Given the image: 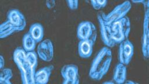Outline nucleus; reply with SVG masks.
<instances>
[{"label": "nucleus", "instance_id": "1", "mask_svg": "<svg viewBox=\"0 0 149 84\" xmlns=\"http://www.w3.org/2000/svg\"><path fill=\"white\" fill-rule=\"evenodd\" d=\"M112 59V51L108 47H102L97 54L91 64L89 76L96 80L101 79L108 72Z\"/></svg>", "mask_w": 149, "mask_h": 84}, {"label": "nucleus", "instance_id": "22", "mask_svg": "<svg viewBox=\"0 0 149 84\" xmlns=\"http://www.w3.org/2000/svg\"><path fill=\"white\" fill-rule=\"evenodd\" d=\"M55 5V1H46V6L49 9H51L54 7Z\"/></svg>", "mask_w": 149, "mask_h": 84}, {"label": "nucleus", "instance_id": "3", "mask_svg": "<svg viewBox=\"0 0 149 84\" xmlns=\"http://www.w3.org/2000/svg\"><path fill=\"white\" fill-rule=\"evenodd\" d=\"M111 37L116 44L127 39L130 30V22L128 17L118 20L110 25Z\"/></svg>", "mask_w": 149, "mask_h": 84}, {"label": "nucleus", "instance_id": "16", "mask_svg": "<svg viewBox=\"0 0 149 84\" xmlns=\"http://www.w3.org/2000/svg\"><path fill=\"white\" fill-rule=\"evenodd\" d=\"M36 40L29 33H26L23 37V48L26 52L34 51L36 46Z\"/></svg>", "mask_w": 149, "mask_h": 84}, {"label": "nucleus", "instance_id": "25", "mask_svg": "<svg viewBox=\"0 0 149 84\" xmlns=\"http://www.w3.org/2000/svg\"><path fill=\"white\" fill-rule=\"evenodd\" d=\"M104 83H113V82L112 81H107V82H104Z\"/></svg>", "mask_w": 149, "mask_h": 84}, {"label": "nucleus", "instance_id": "6", "mask_svg": "<svg viewBox=\"0 0 149 84\" xmlns=\"http://www.w3.org/2000/svg\"><path fill=\"white\" fill-rule=\"evenodd\" d=\"M61 75L63 78V83L77 84L79 83L78 67L74 64L64 65L61 69Z\"/></svg>", "mask_w": 149, "mask_h": 84}, {"label": "nucleus", "instance_id": "2", "mask_svg": "<svg viewBox=\"0 0 149 84\" xmlns=\"http://www.w3.org/2000/svg\"><path fill=\"white\" fill-rule=\"evenodd\" d=\"M26 51L22 47H19L13 52V60L20 70L21 78L24 84H35V70L26 58Z\"/></svg>", "mask_w": 149, "mask_h": 84}, {"label": "nucleus", "instance_id": "15", "mask_svg": "<svg viewBox=\"0 0 149 84\" xmlns=\"http://www.w3.org/2000/svg\"><path fill=\"white\" fill-rule=\"evenodd\" d=\"M29 33L31 35L37 43L42 41L44 37V28L39 23H35L30 27Z\"/></svg>", "mask_w": 149, "mask_h": 84}, {"label": "nucleus", "instance_id": "9", "mask_svg": "<svg viewBox=\"0 0 149 84\" xmlns=\"http://www.w3.org/2000/svg\"><path fill=\"white\" fill-rule=\"evenodd\" d=\"M37 54L39 57L44 61H51L54 56V47L52 41L49 39H45L38 46Z\"/></svg>", "mask_w": 149, "mask_h": 84}, {"label": "nucleus", "instance_id": "7", "mask_svg": "<svg viewBox=\"0 0 149 84\" xmlns=\"http://www.w3.org/2000/svg\"><path fill=\"white\" fill-rule=\"evenodd\" d=\"M119 62L127 65L130 62L134 52L133 44L127 39L119 43Z\"/></svg>", "mask_w": 149, "mask_h": 84}, {"label": "nucleus", "instance_id": "4", "mask_svg": "<svg viewBox=\"0 0 149 84\" xmlns=\"http://www.w3.org/2000/svg\"><path fill=\"white\" fill-rule=\"evenodd\" d=\"M130 8L131 4L129 1H127L115 6L108 15H105L102 12H100L104 22L108 25H111L113 23L124 18Z\"/></svg>", "mask_w": 149, "mask_h": 84}, {"label": "nucleus", "instance_id": "10", "mask_svg": "<svg viewBox=\"0 0 149 84\" xmlns=\"http://www.w3.org/2000/svg\"><path fill=\"white\" fill-rule=\"evenodd\" d=\"M8 20L15 27L16 31L23 30L26 26V19L23 13L17 9L10 10L7 15Z\"/></svg>", "mask_w": 149, "mask_h": 84}, {"label": "nucleus", "instance_id": "8", "mask_svg": "<svg viewBox=\"0 0 149 84\" xmlns=\"http://www.w3.org/2000/svg\"><path fill=\"white\" fill-rule=\"evenodd\" d=\"M97 19L100 25L101 37L103 43L108 47H113L116 44V43L111 37V29L110 25H108L104 22L102 18L101 12H99L98 13Z\"/></svg>", "mask_w": 149, "mask_h": 84}, {"label": "nucleus", "instance_id": "20", "mask_svg": "<svg viewBox=\"0 0 149 84\" xmlns=\"http://www.w3.org/2000/svg\"><path fill=\"white\" fill-rule=\"evenodd\" d=\"M107 4V1L104 0V1H94L92 0L91 1V4L93 8H94L95 10L100 9L101 8H102L106 6Z\"/></svg>", "mask_w": 149, "mask_h": 84}, {"label": "nucleus", "instance_id": "12", "mask_svg": "<svg viewBox=\"0 0 149 84\" xmlns=\"http://www.w3.org/2000/svg\"><path fill=\"white\" fill-rule=\"evenodd\" d=\"M54 69V66L51 65L40 69L35 72V84H44L48 82L51 74Z\"/></svg>", "mask_w": 149, "mask_h": 84}, {"label": "nucleus", "instance_id": "18", "mask_svg": "<svg viewBox=\"0 0 149 84\" xmlns=\"http://www.w3.org/2000/svg\"><path fill=\"white\" fill-rule=\"evenodd\" d=\"M12 77V70L9 68L2 69L0 74V83H11L10 80Z\"/></svg>", "mask_w": 149, "mask_h": 84}, {"label": "nucleus", "instance_id": "24", "mask_svg": "<svg viewBox=\"0 0 149 84\" xmlns=\"http://www.w3.org/2000/svg\"><path fill=\"white\" fill-rule=\"evenodd\" d=\"M125 83H134V82L130 81V80H127V81L125 82Z\"/></svg>", "mask_w": 149, "mask_h": 84}, {"label": "nucleus", "instance_id": "21", "mask_svg": "<svg viewBox=\"0 0 149 84\" xmlns=\"http://www.w3.org/2000/svg\"><path fill=\"white\" fill-rule=\"evenodd\" d=\"M66 2L69 8L72 10L76 9L78 7V1H67Z\"/></svg>", "mask_w": 149, "mask_h": 84}, {"label": "nucleus", "instance_id": "14", "mask_svg": "<svg viewBox=\"0 0 149 84\" xmlns=\"http://www.w3.org/2000/svg\"><path fill=\"white\" fill-rule=\"evenodd\" d=\"M127 69L126 65L120 62L115 66L113 74V80L117 83H123L126 79Z\"/></svg>", "mask_w": 149, "mask_h": 84}, {"label": "nucleus", "instance_id": "5", "mask_svg": "<svg viewBox=\"0 0 149 84\" xmlns=\"http://www.w3.org/2000/svg\"><path fill=\"white\" fill-rule=\"evenodd\" d=\"M77 36L80 40H91L95 43L97 38V30L95 25L90 21L80 22L77 29Z\"/></svg>", "mask_w": 149, "mask_h": 84}, {"label": "nucleus", "instance_id": "13", "mask_svg": "<svg viewBox=\"0 0 149 84\" xmlns=\"http://www.w3.org/2000/svg\"><path fill=\"white\" fill-rule=\"evenodd\" d=\"M94 42L91 40H81L78 44V53L80 57L86 58L91 56Z\"/></svg>", "mask_w": 149, "mask_h": 84}, {"label": "nucleus", "instance_id": "17", "mask_svg": "<svg viewBox=\"0 0 149 84\" xmlns=\"http://www.w3.org/2000/svg\"><path fill=\"white\" fill-rule=\"evenodd\" d=\"M15 31H16L15 27L8 20H7L5 22L2 23L1 25L0 37L1 38H5L12 34Z\"/></svg>", "mask_w": 149, "mask_h": 84}, {"label": "nucleus", "instance_id": "11", "mask_svg": "<svg viewBox=\"0 0 149 84\" xmlns=\"http://www.w3.org/2000/svg\"><path fill=\"white\" fill-rule=\"evenodd\" d=\"M148 9H147L143 23V35L142 38V52L145 58L149 56V34H148Z\"/></svg>", "mask_w": 149, "mask_h": 84}, {"label": "nucleus", "instance_id": "23", "mask_svg": "<svg viewBox=\"0 0 149 84\" xmlns=\"http://www.w3.org/2000/svg\"><path fill=\"white\" fill-rule=\"evenodd\" d=\"M0 63H1L0 68H1V69H3V67L5 65V60H4V58L2 55L0 56Z\"/></svg>", "mask_w": 149, "mask_h": 84}, {"label": "nucleus", "instance_id": "19", "mask_svg": "<svg viewBox=\"0 0 149 84\" xmlns=\"http://www.w3.org/2000/svg\"><path fill=\"white\" fill-rule=\"evenodd\" d=\"M26 58L29 62L30 65L36 69L38 61H37V54L34 51H27L26 53Z\"/></svg>", "mask_w": 149, "mask_h": 84}]
</instances>
